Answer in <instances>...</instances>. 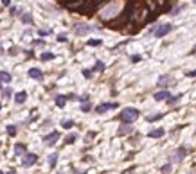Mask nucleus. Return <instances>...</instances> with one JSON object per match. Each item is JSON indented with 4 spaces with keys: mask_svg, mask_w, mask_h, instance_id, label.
Masks as SVG:
<instances>
[{
    "mask_svg": "<svg viewBox=\"0 0 196 174\" xmlns=\"http://www.w3.org/2000/svg\"><path fill=\"white\" fill-rule=\"evenodd\" d=\"M138 117H140V111H138L137 108H124L123 113L119 115V118H121V122H124V124H131V122H135Z\"/></svg>",
    "mask_w": 196,
    "mask_h": 174,
    "instance_id": "f257e3e1",
    "label": "nucleus"
},
{
    "mask_svg": "<svg viewBox=\"0 0 196 174\" xmlns=\"http://www.w3.org/2000/svg\"><path fill=\"white\" fill-rule=\"evenodd\" d=\"M61 4H63L68 11H83L87 0H63Z\"/></svg>",
    "mask_w": 196,
    "mask_h": 174,
    "instance_id": "f03ea898",
    "label": "nucleus"
},
{
    "mask_svg": "<svg viewBox=\"0 0 196 174\" xmlns=\"http://www.w3.org/2000/svg\"><path fill=\"white\" fill-rule=\"evenodd\" d=\"M171 31H173V25H171V23H162V25H158V27L151 29L149 32H153V36L155 38H164L166 34H169Z\"/></svg>",
    "mask_w": 196,
    "mask_h": 174,
    "instance_id": "7ed1b4c3",
    "label": "nucleus"
},
{
    "mask_svg": "<svg viewBox=\"0 0 196 174\" xmlns=\"http://www.w3.org/2000/svg\"><path fill=\"white\" fill-rule=\"evenodd\" d=\"M99 29V27H95V25H87V23H78V25H74V32L78 34V36H85L88 32H92V31Z\"/></svg>",
    "mask_w": 196,
    "mask_h": 174,
    "instance_id": "20e7f679",
    "label": "nucleus"
},
{
    "mask_svg": "<svg viewBox=\"0 0 196 174\" xmlns=\"http://www.w3.org/2000/svg\"><path fill=\"white\" fill-rule=\"evenodd\" d=\"M115 108H117V102H101L99 106H95V113H106V111Z\"/></svg>",
    "mask_w": 196,
    "mask_h": 174,
    "instance_id": "39448f33",
    "label": "nucleus"
},
{
    "mask_svg": "<svg viewBox=\"0 0 196 174\" xmlns=\"http://www.w3.org/2000/svg\"><path fill=\"white\" fill-rule=\"evenodd\" d=\"M38 162V156L34 154V152H25L23 154V160H22V165L23 167H31V165H34Z\"/></svg>",
    "mask_w": 196,
    "mask_h": 174,
    "instance_id": "423d86ee",
    "label": "nucleus"
},
{
    "mask_svg": "<svg viewBox=\"0 0 196 174\" xmlns=\"http://www.w3.org/2000/svg\"><path fill=\"white\" fill-rule=\"evenodd\" d=\"M58 140H59V131H52V133H49V135L43 137V142L47 145H54Z\"/></svg>",
    "mask_w": 196,
    "mask_h": 174,
    "instance_id": "0eeeda50",
    "label": "nucleus"
},
{
    "mask_svg": "<svg viewBox=\"0 0 196 174\" xmlns=\"http://www.w3.org/2000/svg\"><path fill=\"white\" fill-rule=\"evenodd\" d=\"M169 97H171L169 90H160V92H157V94L153 95V99H155V101H167Z\"/></svg>",
    "mask_w": 196,
    "mask_h": 174,
    "instance_id": "6e6552de",
    "label": "nucleus"
},
{
    "mask_svg": "<svg viewBox=\"0 0 196 174\" xmlns=\"http://www.w3.org/2000/svg\"><path fill=\"white\" fill-rule=\"evenodd\" d=\"M27 74H29L31 79H36V81H42V79H43V72H42L40 68H31Z\"/></svg>",
    "mask_w": 196,
    "mask_h": 174,
    "instance_id": "1a4fd4ad",
    "label": "nucleus"
},
{
    "mask_svg": "<svg viewBox=\"0 0 196 174\" xmlns=\"http://www.w3.org/2000/svg\"><path fill=\"white\" fill-rule=\"evenodd\" d=\"M164 133H166L164 128H155V129H151L148 133V137L149 138H160V137H164Z\"/></svg>",
    "mask_w": 196,
    "mask_h": 174,
    "instance_id": "9d476101",
    "label": "nucleus"
},
{
    "mask_svg": "<svg viewBox=\"0 0 196 174\" xmlns=\"http://www.w3.org/2000/svg\"><path fill=\"white\" fill-rule=\"evenodd\" d=\"M131 131H133V128H131V124H124L123 122V126H121V129L117 131L119 135H130Z\"/></svg>",
    "mask_w": 196,
    "mask_h": 174,
    "instance_id": "9b49d317",
    "label": "nucleus"
},
{
    "mask_svg": "<svg viewBox=\"0 0 196 174\" xmlns=\"http://www.w3.org/2000/svg\"><path fill=\"white\" fill-rule=\"evenodd\" d=\"M25 152H27V147H25L23 144H16L15 145V154L16 156H23Z\"/></svg>",
    "mask_w": 196,
    "mask_h": 174,
    "instance_id": "f8f14e48",
    "label": "nucleus"
},
{
    "mask_svg": "<svg viewBox=\"0 0 196 174\" xmlns=\"http://www.w3.org/2000/svg\"><path fill=\"white\" fill-rule=\"evenodd\" d=\"M54 102H56V106H58V108H65V104H67V95H58V97L54 99Z\"/></svg>",
    "mask_w": 196,
    "mask_h": 174,
    "instance_id": "ddd939ff",
    "label": "nucleus"
},
{
    "mask_svg": "<svg viewBox=\"0 0 196 174\" xmlns=\"http://www.w3.org/2000/svg\"><path fill=\"white\" fill-rule=\"evenodd\" d=\"M25 99H27V92H18V94L15 95L16 104H23V102H25Z\"/></svg>",
    "mask_w": 196,
    "mask_h": 174,
    "instance_id": "4468645a",
    "label": "nucleus"
},
{
    "mask_svg": "<svg viewBox=\"0 0 196 174\" xmlns=\"http://www.w3.org/2000/svg\"><path fill=\"white\" fill-rule=\"evenodd\" d=\"M171 81H173V75H162V77L158 79V86H164V88H166L167 83H171Z\"/></svg>",
    "mask_w": 196,
    "mask_h": 174,
    "instance_id": "2eb2a0df",
    "label": "nucleus"
},
{
    "mask_svg": "<svg viewBox=\"0 0 196 174\" xmlns=\"http://www.w3.org/2000/svg\"><path fill=\"white\" fill-rule=\"evenodd\" d=\"M11 79H13V77H11V74L9 72L0 70V81H2V83H11Z\"/></svg>",
    "mask_w": 196,
    "mask_h": 174,
    "instance_id": "dca6fc26",
    "label": "nucleus"
},
{
    "mask_svg": "<svg viewBox=\"0 0 196 174\" xmlns=\"http://www.w3.org/2000/svg\"><path fill=\"white\" fill-rule=\"evenodd\" d=\"M183 156H185V149H183V147L176 149V152H174V160H176V162H182Z\"/></svg>",
    "mask_w": 196,
    "mask_h": 174,
    "instance_id": "f3484780",
    "label": "nucleus"
},
{
    "mask_svg": "<svg viewBox=\"0 0 196 174\" xmlns=\"http://www.w3.org/2000/svg\"><path fill=\"white\" fill-rule=\"evenodd\" d=\"M185 7H187L185 4H180V6H176V7H173V9H171V13H169V15H173V16L180 15V13H182V11H183Z\"/></svg>",
    "mask_w": 196,
    "mask_h": 174,
    "instance_id": "a211bd4d",
    "label": "nucleus"
},
{
    "mask_svg": "<svg viewBox=\"0 0 196 174\" xmlns=\"http://www.w3.org/2000/svg\"><path fill=\"white\" fill-rule=\"evenodd\" d=\"M180 99H182V94H178V95H171V97H169V99H167V104H169V106H173V104H176V102H180Z\"/></svg>",
    "mask_w": 196,
    "mask_h": 174,
    "instance_id": "6ab92c4d",
    "label": "nucleus"
},
{
    "mask_svg": "<svg viewBox=\"0 0 196 174\" xmlns=\"http://www.w3.org/2000/svg\"><path fill=\"white\" fill-rule=\"evenodd\" d=\"M56 163H58V154H56V152H52L51 156H49V165H51V169H54Z\"/></svg>",
    "mask_w": 196,
    "mask_h": 174,
    "instance_id": "aec40b11",
    "label": "nucleus"
},
{
    "mask_svg": "<svg viewBox=\"0 0 196 174\" xmlns=\"http://www.w3.org/2000/svg\"><path fill=\"white\" fill-rule=\"evenodd\" d=\"M87 43H88V47H99V45H103V40H99V38H92V40H88Z\"/></svg>",
    "mask_w": 196,
    "mask_h": 174,
    "instance_id": "412c9836",
    "label": "nucleus"
},
{
    "mask_svg": "<svg viewBox=\"0 0 196 174\" xmlns=\"http://www.w3.org/2000/svg\"><path fill=\"white\" fill-rule=\"evenodd\" d=\"M54 58H56V56H54L52 52H43V54L40 56V59H42V61H52Z\"/></svg>",
    "mask_w": 196,
    "mask_h": 174,
    "instance_id": "4be33fe9",
    "label": "nucleus"
},
{
    "mask_svg": "<svg viewBox=\"0 0 196 174\" xmlns=\"http://www.w3.org/2000/svg\"><path fill=\"white\" fill-rule=\"evenodd\" d=\"M90 109H92V104H90L88 101H85L83 104H81V111H83V113H88Z\"/></svg>",
    "mask_w": 196,
    "mask_h": 174,
    "instance_id": "5701e85b",
    "label": "nucleus"
},
{
    "mask_svg": "<svg viewBox=\"0 0 196 174\" xmlns=\"http://www.w3.org/2000/svg\"><path fill=\"white\" fill-rule=\"evenodd\" d=\"M76 140H78V135H76V133H70V135L65 138V144H74Z\"/></svg>",
    "mask_w": 196,
    "mask_h": 174,
    "instance_id": "b1692460",
    "label": "nucleus"
},
{
    "mask_svg": "<svg viewBox=\"0 0 196 174\" xmlns=\"http://www.w3.org/2000/svg\"><path fill=\"white\" fill-rule=\"evenodd\" d=\"M162 117H164V113H157V115H149L146 120H148V122H155V120H160Z\"/></svg>",
    "mask_w": 196,
    "mask_h": 174,
    "instance_id": "393cba45",
    "label": "nucleus"
},
{
    "mask_svg": "<svg viewBox=\"0 0 196 174\" xmlns=\"http://www.w3.org/2000/svg\"><path fill=\"white\" fill-rule=\"evenodd\" d=\"M106 66H104V63L103 61H95V66H94V70H97V72H103Z\"/></svg>",
    "mask_w": 196,
    "mask_h": 174,
    "instance_id": "a878e982",
    "label": "nucleus"
},
{
    "mask_svg": "<svg viewBox=\"0 0 196 174\" xmlns=\"http://www.w3.org/2000/svg\"><path fill=\"white\" fill-rule=\"evenodd\" d=\"M22 23H33V16H31L29 13L22 15Z\"/></svg>",
    "mask_w": 196,
    "mask_h": 174,
    "instance_id": "bb28decb",
    "label": "nucleus"
},
{
    "mask_svg": "<svg viewBox=\"0 0 196 174\" xmlns=\"http://www.w3.org/2000/svg\"><path fill=\"white\" fill-rule=\"evenodd\" d=\"M160 172L162 174H171V163H166V165L160 169Z\"/></svg>",
    "mask_w": 196,
    "mask_h": 174,
    "instance_id": "cd10ccee",
    "label": "nucleus"
},
{
    "mask_svg": "<svg viewBox=\"0 0 196 174\" xmlns=\"http://www.w3.org/2000/svg\"><path fill=\"white\" fill-rule=\"evenodd\" d=\"M8 135L9 137H16V126H8Z\"/></svg>",
    "mask_w": 196,
    "mask_h": 174,
    "instance_id": "c85d7f7f",
    "label": "nucleus"
},
{
    "mask_svg": "<svg viewBox=\"0 0 196 174\" xmlns=\"http://www.w3.org/2000/svg\"><path fill=\"white\" fill-rule=\"evenodd\" d=\"M2 95H4V97H6V99H9V97H11V95H13V92H11V88H4V90H2Z\"/></svg>",
    "mask_w": 196,
    "mask_h": 174,
    "instance_id": "c756f323",
    "label": "nucleus"
},
{
    "mask_svg": "<svg viewBox=\"0 0 196 174\" xmlns=\"http://www.w3.org/2000/svg\"><path fill=\"white\" fill-rule=\"evenodd\" d=\"M61 126H63L65 129H70V128L74 126V120H63V122H61Z\"/></svg>",
    "mask_w": 196,
    "mask_h": 174,
    "instance_id": "7c9ffc66",
    "label": "nucleus"
},
{
    "mask_svg": "<svg viewBox=\"0 0 196 174\" xmlns=\"http://www.w3.org/2000/svg\"><path fill=\"white\" fill-rule=\"evenodd\" d=\"M58 41H59V43H65V41H67V36H65V34H59V36H58Z\"/></svg>",
    "mask_w": 196,
    "mask_h": 174,
    "instance_id": "2f4dec72",
    "label": "nucleus"
},
{
    "mask_svg": "<svg viewBox=\"0 0 196 174\" xmlns=\"http://www.w3.org/2000/svg\"><path fill=\"white\" fill-rule=\"evenodd\" d=\"M83 75H85L87 79H90V77H92V72H90V70H83Z\"/></svg>",
    "mask_w": 196,
    "mask_h": 174,
    "instance_id": "473e14b6",
    "label": "nucleus"
},
{
    "mask_svg": "<svg viewBox=\"0 0 196 174\" xmlns=\"http://www.w3.org/2000/svg\"><path fill=\"white\" fill-rule=\"evenodd\" d=\"M9 11H11V15H13V16L20 15V13H18V9H16V7H11V9H9Z\"/></svg>",
    "mask_w": 196,
    "mask_h": 174,
    "instance_id": "72a5a7b5",
    "label": "nucleus"
},
{
    "mask_svg": "<svg viewBox=\"0 0 196 174\" xmlns=\"http://www.w3.org/2000/svg\"><path fill=\"white\" fill-rule=\"evenodd\" d=\"M47 34H51V31H43V29L40 31V36H47Z\"/></svg>",
    "mask_w": 196,
    "mask_h": 174,
    "instance_id": "f704fd0d",
    "label": "nucleus"
},
{
    "mask_svg": "<svg viewBox=\"0 0 196 174\" xmlns=\"http://www.w3.org/2000/svg\"><path fill=\"white\" fill-rule=\"evenodd\" d=\"M140 59H142L140 56H133V58H131V61H133V63H137V61H140Z\"/></svg>",
    "mask_w": 196,
    "mask_h": 174,
    "instance_id": "c9c22d12",
    "label": "nucleus"
},
{
    "mask_svg": "<svg viewBox=\"0 0 196 174\" xmlns=\"http://www.w3.org/2000/svg\"><path fill=\"white\" fill-rule=\"evenodd\" d=\"M2 6H6V7L11 6V0H2Z\"/></svg>",
    "mask_w": 196,
    "mask_h": 174,
    "instance_id": "e433bc0d",
    "label": "nucleus"
},
{
    "mask_svg": "<svg viewBox=\"0 0 196 174\" xmlns=\"http://www.w3.org/2000/svg\"><path fill=\"white\" fill-rule=\"evenodd\" d=\"M187 77H196V70L194 72H187Z\"/></svg>",
    "mask_w": 196,
    "mask_h": 174,
    "instance_id": "4c0bfd02",
    "label": "nucleus"
},
{
    "mask_svg": "<svg viewBox=\"0 0 196 174\" xmlns=\"http://www.w3.org/2000/svg\"><path fill=\"white\" fill-rule=\"evenodd\" d=\"M76 174H87V171H81V172H76Z\"/></svg>",
    "mask_w": 196,
    "mask_h": 174,
    "instance_id": "58836bf2",
    "label": "nucleus"
},
{
    "mask_svg": "<svg viewBox=\"0 0 196 174\" xmlns=\"http://www.w3.org/2000/svg\"><path fill=\"white\" fill-rule=\"evenodd\" d=\"M0 92H2V81H0Z\"/></svg>",
    "mask_w": 196,
    "mask_h": 174,
    "instance_id": "ea45409f",
    "label": "nucleus"
},
{
    "mask_svg": "<svg viewBox=\"0 0 196 174\" xmlns=\"http://www.w3.org/2000/svg\"><path fill=\"white\" fill-rule=\"evenodd\" d=\"M9 174H16V172H15V171H11V172H9Z\"/></svg>",
    "mask_w": 196,
    "mask_h": 174,
    "instance_id": "a19ab883",
    "label": "nucleus"
},
{
    "mask_svg": "<svg viewBox=\"0 0 196 174\" xmlns=\"http://www.w3.org/2000/svg\"><path fill=\"white\" fill-rule=\"evenodd\" d=\"M0 109H2V104H0Z\"/></svg>",
    "mask_w": 196,
    "mask_h": 174,
    "instance_id": "79ce46f5",
    "label": "nucleus"
},
{
    "mask_svg": "<svg viewBox=\"0 0 196 174\" xmlns=\"http://www.w3.org/2000/svg\"><path fill=\"white\" fill-rule=\"evenodd\" d=\"M0 174H4V172H2V171H0Z\"/></svg>",
    "mask_w": 196,
    "mask_h": 174,
    "instance_id": "37998d69",
    "label": "nucleus"
},
{
    "mask_svg": "<svg viewBox=\"0 0 196 174\" xmlns=\"http://www.w3.org/2000/svg\"><path fill=\"white\" fill-rule=\"evenodd\" d=\"M193 2H194V4H196V0H193Z\"/></svg>",
    "mask_w": 196,
    "mask_h": 174,
    "instance_id": "c03bdc74",
    "label": "nucleus"
},
{
    "mask_svg": "<svg viewBox=\"0 0 196 174\" xmlns=\"http://www.w3.org/2000/svg\"><path fill=\"white\" fill-rule=\"evenodd\" d=\"M194 135H196V131H194Z\"/></svg>",
    "mask_w": 196,
    "mask_h": 174,
    "instance_id": "a18cd8bd",
    "label": "nucleus"
}]
</instances>
